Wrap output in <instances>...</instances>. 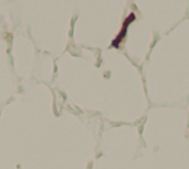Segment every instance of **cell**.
<instances>
[{
	"instance_id": "obj_1",
	"label": "cell",
	"mask_w": 189,
	"mask_h": 169,
	"mask_svg": "<svg viewBox=\"0 0 189 169\" xmlns=\"http://www.w3.org/2000/svg\"><path fill=\"white\" fill-rule=\"evenodd\" d=\"M135 19H136L135 13L132 12L131 14H128V17L126 18V19H125V21L123 22V26H122V28H121L119 35H116V37H115V39L113 40V42H112V47H115V48L119 47V44L123 42V40L125 39V37H126L128 27L131 26L133 22L135 21Z\"/></svg>"
}]
</instances>
